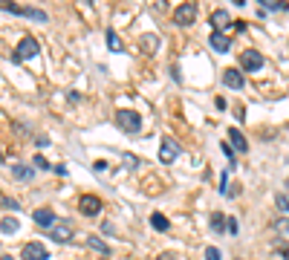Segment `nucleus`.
<instances>
[{
    "label": "nucleus",
    "mask_w": 289,
    "mask_h": 260,
    "mask_svg": "<svg viewBox=\"0 0 289 260\" xmlns=\"http://www.w3.org/2000/svg\"><path fill=\"white\" fill-rule=\"evenodd\" d=\"M41 52V44L35 41L32 35H26V38H20V44L15 47V52H12V61L15 64H20V61H26V58H35Z\"/></svg>",
    "instance_id": "obj_1"
},
{
    "label": "nucleus",
    "mask_w": 289,
    "mask_h": 260,
    "mask_svg": "<svg viewBox=\"0 0 289 260\" xmlns=\"http://www.w3.org/2000/svg\"><path fill=\"white\" fill-rule=\"evenodd\" d=\"M116 124L124 133H139L142 130V116H139L136 110H119L116 113Z\"/></svg>",
    "instance_id": "obj_2"
},
{
    "label": "nucleus",
    "mask_w": 289,
    "mask_h": 260,
    "mask_svg": "<svg viewBox=\"0 0 289 260\" xmlns=\"http://www.w3.org/2000/svg\"><path fill=\"white\" fill-rule=\"evenodd\" d=\"M197 20V3H179L173 9V23L176 26H191Z\"/></svg>",
    "instance_id": "obj_3"
},
{
    "label": "nucleus",
    "mask_w": 289,
    "mask_h": 260,
    "mask_svg": "<svg viewBox=\"0 0 289 260\" xmlns=\"http://www.w3.org/2000/svg\"><path fill=\"white\" fill-rule=\"evenodd\" d=\"M240 67H243V72H257L263 67V55L257 50H243L240 52Z\"/></svg>",
    "instance_id": "obj_4"
},
{
    "label": "nucleus",
    "mask_w": 289,
    "mask_h": 260,
    "mask_svg": "<svg viewBox=\"0 0 289 260\" xmlns=\"http://www.w3.org/2000/svg\"><path fill=\"white\" fill-rule=\"evenodd\" d=\"M3 12H12V15H23V17H32L38 23H47V12L41 9H26V6H12V3H0Z\"/></svg>",
    "instance_id": "obj_5"
},
{
    "label": "nucleus",
    "mask_w": 289,
    "mask_h": 260,
    "mask_svg": "<svg viewBox=\"0 0 289 260\" xmlns=\"http://www.w3.org/2000/svg\"><path fill=\"white\" fill-rule=\"evenodd\" d=\"M78 211H81L84 217H96V214L102 211V200H99L96 194H81V197H78Z\"/></svg>",
    "instance_id": "obj_6"
},
{
    "label": "nucleus",
    "mask_w": 289,
    "mask_h": 260,
    "mask_svg": "<svg viewBox=\"0 0 289 260\" xmlns=\"http://www.w3.org/2000/svg\"><path fill=\"white\" fill-rule=\"evenodd\" d=\"M47 234H50V237H52L55 243H69V240H72V223L61 220V223H55V225H52Z\"/></svg>",
    "instance_id": "obj_7"
},
{
    "label": "nucleus",
    "mask_w": 289,
    "mask_h": 260,
    "mask_svg": "<svg viewBox=\"0 0 289 260\" xmlns=\"http://www.w3.org/2000/svg\"><path fill=\"white\" fill-rule=\"evenodd\" d=\"M20 258H23V260H47V258H50V252H47V246H44V243H26V246H23V252H20Z\"/></svg>",
    "instance_id": "obj_8"
},
{
    "label": "nucleus",
    "mask_w": 289,
    "mask_h": 260,
    "mask_svg": "<svg viewBox=\"0 0 289 260\" xmlns=\"http://www.w3.org/2000/svg\"><path fill=\"white\" fill-rule=\"evenodd\" d=\"M176 156H179V145H176L171 136H165V139H162V148H159V159H162L165 165H171Z\"/></svg>",
    "instance_id": "obj_9"
},
{
    "label": "nucleus",
    "mask_w": 289,
    "mask_h": 260,
    "mask_svg": "<svg viewBox=\"0 0 289 260\" xmlns=\"http://www.w3.org/2000/svg\"><path fill=\"white\" fill-rule=\"evenodd\" d=\"M223 84L231 87V90H243V72H240V69H234V67L223 69Z\"/></svg>",
    "instance_id": "obj_10"
},
{
    "label": "nucleus",
    "mask_w": 289,
    "mask_h": 260,
    "mask_svg": "<svg viewBox=\"0 0 289 260\" xmlns=\"http://www.w3.org/2000/svg\"><path fill=\"white\" fill-rule=\"evenodd\" d=\"M208 44H211V50L214 52H229L231 50V38H229L226 32H211Z\"/></svg>",
    "instance_id": "obj_11"
},
{
    "label": "nucleus",
    "mask_w": 289,
    "mask_h": 260,
    "mask_svg": "<svg viewBox=\"0 0 289 260\" xmlns=\"http://www.w3.org/2000/svg\"><path fill=\"white\" fill-rule=\"evenodd\" d=\"M35 223L44 225V228H52L55 225V211H50V208H38V211H32Z\"/></svg>",
    "instance_id": "obj_12"
},
{
    "label": "nucleus",
    "mask_w": 289,
    "mask_h": 260,
    "mask_svg": "<svg viewBox=\"0 0 289 260\" xmlns=\"http://www.w3.org/2000/svg\"><path fill=\"white\" fill-rule=\"evenodd\" d=\"M229 139H231L234 151H240V154H246V151H249V142H246V136L240 133L237 127H231V130H229Z\"/></svg>",
    "instance_id": "obj_13"
},
{
    "label": "nucleus",
    "mask_w": 289,
    "mask_h": 260,
    "mask_svg": "<svg viewBox=\"0 0 289 260\" xmlns=\"http://www.w3.org/2000/svg\"><path fill=\"white\" fill-rule=\"evenodd\" d=\"M226 23H229V12H226V9H214V12H211V26H214V32H220Z\"/></svg>",
    "instance_id": "obj_14"
},
{
    "label": "nucleus",
    "mask_w": 289,
    "mask_h": 260,
    "mask_svg": "<svg viewBox=\"0 0 289 260\" xmlns=\"http://www.w3.org/2000/svg\"><path fill=\"white\" fill-rule=\"evenodd\" d=\"M87 246H90L93 252H99L102 258H107V255H110V249H107V243H104V240H99L96 234H90V237H87Z\"/></svg>",
    "instance_id": "obj_15"
},
{
    "label": "nucleus",
    "mask_w": 289,
    "mask_h": 260,
    "mask_svg": "<svg viewBox=\"0 0 289 260\" xmlns=\"http://www.w3.org/2000/svg\"><path fill=\"white\" fill-rule=\"evenodd\" d=\"M139 47H142V52H156L159 38H156V35H142V38H139Z\"/></svg>",
    "instance_id": "obj_16"
},
{
    "label": "nucleus",
    "mask_w": 289,
    "mask_h": 260,
    "mask_svg": "<svg viewBox=\"0 0 289 260\" xmlns=\"http://www.w3.org/2000/svg\"><path fill=\"white\" fill-rule=\"evenodd\" d=\"M12 176L15 179H32L35 168H29V165H12Z\"/></svg>",
    "instance_id": "obj_17"
},
{
    "label": "nucleus",
    "mask_w": 289,
    "mask_h": 260,
    "mask_svg": "<svg viewBox=\"0 0 289 260\" xmlns=\"http://www.w3.org/2000/svg\"><path fill=\"white\" fill-rule=\"evenodd\" d=\"M17 228H20V225H17L15 217H3V220H0V231H3V234H15Z\"/></svg>",
    "instance_id": "obj_18"
},
{
    "label": "nucleus",
    "mask_w": 289,
    "mask_h": 260,
    "mask_svg": "<svg viewBox=\"0 0 289 260\" xmlns=\"http://www.w3.org/2000/svg\"><path fill=\"white\" fill-rule=\"evenodd\" d=\"M107 47H110V52H121L124 47H121L119 35H116V29H107Z\"/></svg>",
    "instance_id": "obj_19"
},
{
    "label": "nucleus",
    "mask_w": 289,
    "mask_h": 260,
    "mask_svg": "<svg viewBox=\"0 0 289 260\" xmlns=\"http://www.w3.org/2000/svg\"><path fill=\"white\" fill-rule=\"evenodd\" d=\"M284 9H287V3H281V0H266L263 9H260V15H266V12H284Z\"/></svg>",
    "instance_id": "obj_20"
},
{
    "label": "nucleus",
    "mask_w": 289,
    "mask_h": 260,
    "mask_svg": "<svg viewBox=\"0 0 289 260\" xmlns=\"http://www.w3.org/2000/svg\"><path fill=\"white\" fill-rule=\"evenodd\" d=\"M151 225L156 231H168V217H162V214H151Z\"/></svg>",
    "instance_id": "obj_21"
},
{
    "label": "nucleus",
    "mask_w": 289,
    "mask_h": 260,
    "mask_svg": "<svg viewBox=\"0 0 289 260\" xmlns=\"http://www.w3.org/2000/svg\"><path fill=\"white\" fill-rule=\"evenodd\" d=\"M275 206H278V211H281L284 217H289V197L287 194H278V197H275Z\"/></svg>",
    "instance_id": "obj_22"
},
{
    "label": "nucleus",
    "mask_w": 289,
    "mask_h": 260,
    "mask_svg": "<svg viewBox=\"0 0 289 260\" xmlns=\"http://www.w3.org/2000/svg\"><path fill=\"white\" fill-rule=\"evenodd\" d=\"M272 231H278V234H289V217L275 220V223H272Z\"/></svg>",
    "instance_id": "obj_23"
},
{
    "label": "nucleus",
    "mask_w": 289,
    "mask_h": 260,
    "mask_svg": "<svg viewBox=\"0 0 289 260\" xmlns=\"http://www.w3.org/2000/svg\"><path fill=\"white\" fill-rule=\"evenodd\" d=\"M220 151H223L226 156H229V171H231V168H234V148H231L229 142H223V145H220Z\"/></svg>",
    "instance_id": "obj_24"
},
{
    "label": "nucleus",
    "mask_w": 289,
    "mask_h": 260,
    "mask_svg": "<svg viewBox=\"0 0 289 260\" xmlns=\"http://www.w3.org/2000/svg\"><path fill=\"white\" fill-rule=\"evenodd\" d=\"M226 223H229V220H226L223 214H214V217H211V228H214V231H223V228H226Z\"/></svg>",
    "instance_id": "obj_25"
},
{
    "label": "nucleus",
    "mask_w": 289,
    "mask_h": 260,
    "mask_svg": "<svg viewBox=\"0 0 289 260\" xmlns=\"http://www.w3.org/2000/svg\"><path fill=\"white\" fill-rule=\"evenodd\" d=\"M223 255H220V249L217 246H205V260H220Z\"/></svg>",
    "instance_id": "obj_26"
},
{
    "label": "nucleus",
    "mask_w": 289,
    "mask_h": 260,
    "mask_svg": "<svg viewBox=\"0 0 289 260\" xmlns=\"http://www.w3.org/2000/svg\"><path fill=\"white\" fill-rule=\"evenodd\" d=\"M32 168H35V171H47V168H52V165L44 159V156H35V165H32Z\"/></svg>",
    "instance_id": "obj_27"
},
{
    "label": "nucleus",
    "mask_w": 289,
    "mask_h": 260,
    "mask_svg": "<svg viewBox=\"0 0 289 260\" xmlns=\"http://www.w3.org/2000/svg\"><path fill=\"white\" fill-rule=\"evenodd\" d=\"M107 168H110V165H107V159H99V162H93V171H96V173H107Z\"/></svg>",
    "instance_id": "obj_28"
},
{
    "label": "nucleus",
    "mask_w": 289,
    "mask_h": 260,
    "mask_svg": "<svg viewBox=\"0 0 289 260\" xmlns=\"http://www.w3.org/2000/svg\"><path fill=\"white\" fill-rule=\"evenodd\" d=\"M124 165H127V168H136L139 165V159L133 154H124Z\"/></svg>",
    "instance_id": "obj_29"
},
{
    "label": "nucleus",
    "mask_w": 289,
    "mask_h": 260,
    "mask_svg": "<svg viewBox=\"0 0 289 260\" xmlns=\"http://www.w3.org/2000/svg\"><path fill=\"white\" fill-rule=\"evenodd\" d=\"M226 231H229V234H237V220H229V223H226Z\"/></svg>",
    "instance_id": "obj_30"
},
{
    "label": "nucleus",
    "mask_w": 289,
    "mask_h": 260,
    "mask_svg": "<svg viewBox=\"0 0 289 260\" xmlns=\"http://www.w3.org/2000/svg\"><path fill=\"white\" fill-rule=\"evenodd\" d=\"M35 145H38V148H47V145H50V136H38L35 139Z\"/></svg>",
    "instance_id": "obj_31"
},
{
    "label": "nucleus",
    "mask_w": 289,
    "mask_h": 260,
    "mask_svg": "<svg viewBox=\"0 0 289 260\" xmlns=\"http://www.w3.org/2000/svg\"><path fill=\"white\" fill-rule=\"evenodd\" d=\"M156 260H176V255H173V252H162Z\"/></svg>",
    "instance_id": "obj_32"
},
{
    "label": "nucleus",
    "mask_w": 289,
    "mask_h": 260,
    "mask_svg": "<svg viewBox=\"0 0 289 260\" xmlns=\"http://www.w3.org/2000/svg\"><path fill=\"white\" fill-rule=\"evenodd\" d=\"M231 29H234V32H243V29H246V23H243V20H234V23H231Z\"/></svg>",
    "instance_id": "obj_33"
},
{
    "label": "nucleus",
    "mask_w": 289,
    "mask_h": 260,
    "mask_svg": "<svg viewBox=\"0 0 289 260\" xmlns=\"http://www.w3.org/2000/svg\"><path fill=\"white\" fill-rule=\"evenodd\" d=\"M214 107H217V110H226V99H220V96H217V99H214Z\"/></svg>",
    "instance_id": "obj_34"
},
{
    "label": "nucleus",
    "mask_w": 289,
    "mask_h": 260,
    "mask_svg": "<svg viewBox=\"0 0 289 260\" xmlns=\"http://www.w3.org/2000/svg\"><path fill=\"white\" fill-rule=\"evenodd\" d=\"M171 75H173V78H176V81H182V75H179V67H176V64H173V67H171Z\"/></svg>",
    "instance_id": "obj_35"
},
{
    "label": "nucleus",
    "mask_w": 289,
    "mask_h": 260,
    "mask_svg": "<svg viewBox=\"0 0 289 260\" xmlns=\"http://www.w3.org/2000/svg\"><path fill=\"white\" fill-rule=\"evenodd\" d=\"M0 260H12V258H0Z\"/></svg>",
    "instance_id": "obj_36"
},
{
    "label": "nucleus",
    "mask_w": 289,
    "mask_h": 260,
    "mask_svg": "<svg viewBox=\"0 0 289 260\" xmlns=\"http://www.w3.org/2000/svg\"><path fill=\"white\" fill-rule=\"evenodd\" d=\"M287 188H289V176H287Z\"/></svg>",
    "instance_id": "obj_37"
},
{
    "label": "nucleus",
    "mask_w": 289,
    "mask_h": 260,
    "mask_svg": "<svg viewBox=\"0 0 289 260\" xmlns=\"http://www.w3.org/2000/svg\"><path fill=\"white\" fill-rule=\"evenodd\" d=\"M0 159H3V151H0Z\"/></svg>",
    "instance_id": "obj_38"
}]
</instances>
